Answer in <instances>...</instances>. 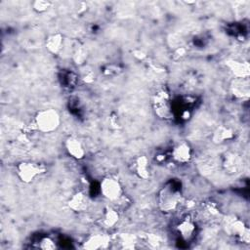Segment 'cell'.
Returning <instances> with one entry per match:
<instances>
[{"label":"cell","instance_id":"6da1fadb","mask_svg":"<svg viewBox=\"0 0 250 250\" xmlns=\"http://www.w3.org/2000/svg\"><path fill=\"white\" fill-rule=\"evenodd\" d=\"M62 123L61 114L55 108L48 107L40 109L36 112L33 118L32 126L33 129L43 133V134H51L57 131Z\"/></svg>","mask_w":250,"mask_h":250},{"label":"cell","instance_id":"7a4b0ae2","mask_svg":"<svg viewBox=\"0 0 250 250\" xmlns=\"http://www.w3.org/2000/svg\"><path fill=\"white\" fill-rule=\"evenodd\" d=\"M223 228L227 234L235 237L238 241L248 244L250 241V229L239 218L229 215L223 220Z\"/></svg>","mask_w":250,"mask_h":250},{"label":"cell","instance_id":"3957f363","mask_svg":"<svg viewBox=\"0 0 250 250\" xmlns=\"http://www.w3.org/2000/svg\"><path fill=\"white\" fill-rule=\"evenodd\" d=\"M47 168L43 163L30 160L20 162L16 168L17 176L23 184L32 183L39 176L45 174Z\"/></svg>","mask_w":250,"mask_h":250},{"label":"cell","instance_id":"277c9868","mask_svg":"<svg viewBox=\"0 0 250 250\" xmlns=\"http://www.w3.org/2000/svg\"><path fill=\"white\" fill-rule=\"evenodd\" d=\"M181 191L172 185L163 187L157 196V203L159 209L164 213L174 211L181 202Z\"/></svg>","mask_w":250,"mask_h":250},{"label":"cell","instance_id":"5b68a950","mask_svg":"<svg viewBox=\"0 0 250 250\" xmlns=\"http://www.w3.org/2000/svg\"><path fill=\"white\" fill-rule=\"evenodd\" d=\"M151 104L155 115L163 120H168L173 117L172 102L169 93L164 89L157 90L151 99Z\"/></svg>","mask_w":250,"mask_h":250},{"label":"cell","instance_id":"8992f818","mask_svg":"<svg viewBox=\"0 0 250 250\" xmlns=\"http://www.w3.org/2000/svg\"><path fill=\"white\" fill-rule=\"evenodd\" d=\"M101 194L108 201H119L123 195V186L121 182L114 176H105L100 183Z\"/></svg>","mask_w":250,"mask_h":250},{"label":"cell","instance_id":"52a82bcc","mask_svg":"<svg viewBox=\"0 0 250 250\" xmlns=\"http://www.w3.org/2000/svg\"><path fill=\"white\" fill-rule=\"evenodd\" d=\"M222 168L228 175H236L243 169V159L235 151H227L222 156Z\"/></svg>","mask_w":250,"mask_h":250},{"label":"cell","instance_id":"ba28073f","mask_svg":"<svg viewBox=\"0 0 250 250\" xmlns=\"http://www.w3.org/2000/svg\"><path fill=\"white\" fill-rule=\"evenodd\" d=\"M111 243V236L106 232H97L90 234L82 242V248L87 250L106 249Z\"/></svg>","mask_w":250,"mask_h":250},{"label":"cell","instance_id":"9c48e42d","mask_svg":"<svg viewBox=\"0 0 250 250\" xmlns=\"http://www.w3.org/2000/svg\"><path fill=\"white\" fill-rule=\"evenodd\" d=\"M171 158L175 163L186 164L192 158V147L188 142H180L171 150Z\"/></svg>","mask_w":250,"mask_h":250},{"label":"cell","instance_id":"30bf717a","mask_svg":"<svg viewBox=\"0 0 250 250\" xmlns=\"http://www.w3.org/2000/svg\"><path fill=\"white\" fill-rule=\"evenodd\" d=\"M64 148L67 154L75 160H81L86 155L83 143L75 136H69L64 140Z\"/></svg>","mask_w":250,"mask_h":250},{"label":"cell","instance_id":"8fae6325","mask_svg":"<svg viewBox=\"0 0 250 250\" xmlns=\"http://www.w3.org/2000/svg\"><path fill=\"white\" fill-rule=\"evenodd\" d=\"M67 207L75 213H83L89 209L90 198L88 194L82 190L74 192L66 202Z\"/></svg>","mask_w":250,"mask_h":250},{"label":"cell","instance_id":"7c38bea8","mask_svg":"<svg viewBox=\"0 0 250 250\" xmlns=\"http://www.w3.org/2000/svg\"><path fill=\"white\" fill-rule=\"evenodd\" d=\"M132 172L142 180H147L150 177L149 160L146 155L136 156L131 163Z\"/></svg>","mask_w":250,"mask_h":250},{"label":"cell","instance_id":"4fadbf2b","mask_svg":"<svg viewBox=\"0 0 250 250\" xmlns=\"http://www.w3.org/2000/svg\"><path fill=\"white\" fill-rule=\"evenodd\" d=\"M226 65L235 79H248L250 75V65L248 62L229 60L226 62Z\"/></svg>","mask_w":250,"mask_h":250},{"label":"cell","instance_id":"5bb4252c","mask_svg":"<svg viewBox=\"0 0 250 250\" xmlns=\"http://www.w3.org/2000/svg\"><path fill=\"white\" fill-rule=\"evenodd\" d=\"M176 229L182 239H184L185 241H189L195 233L196 225L192 218H190L189 216H186L178 223Z\"/></svg>","mask_w":250,"mask_h":250},{"label":"cell","instance_id":"9a60e30c","mask_svg":"<svg viewBox=\"0 0 250 250\" xmlns=\"http://www.w3.org/2000/svg\"><path fill=\"white\" fill-rule=\"evenodd\" d=\"M64 45V37L60 32H55L47 36L45 39V48L52 55H59Z\"/></svg>","mask_w":250,"mask_h":250},{"label":"cell","instance_id":"2e32d148","mask_svg":"<svg viewBox=\"0 0 250 250\" xmlns=\"http://www.w3.org/2000/svg\"><path fill=\"white\" fill-rule=\"evenodd\" d=\"M234 131L226 125L217 126L211 136V140L215 145H222L228 141H231L234 138Z\"/></svg>","mask_w":250,"mask_h":250},{"label":"cell","instance_id":"e0dca14e","mask_svg":"<svg viewBox=\"0 0 250 250\" xmlns=\"http://www.w3.org/2000/svg\"><path fill=\"white\" fill-rule=\"evenodd\" d=\"M120 215L119 212L111 207H107L102 214L100 218V225L104 229H111L116 226L119 222Z\"/></svg>","mask_w":250,"mask_h":250},{"label":"cell","instance_id":"ac0fdd59","mask_svg":"<svg viewBox=\"0 0 250 250\" xmlns=\"http://www.w3.org/2000/svg\"><path fill=\"white\" fill-rule=\"evenodd\" d=\"M248 79H235L233 85L231 86L232 94L237 98H247L249 94Z\"/></svg>","mask_w":250,"mask_h":250},{"label":"cell","instance_id":"d6986e66","mask_svg":"<svg viewBox=\"0 0 250 250\" xmlns=\"http://www.w3.org/2000/svg\"><path fill=\"white\" fill-rule=\"evenodd\" d=\"M88 58V52L84 45H77L73 49L72 60L77 65H83Z\"/></svg>","mask_w":250,"mask_h":250},{"label":"cell","instance_id":"ffe728a7","mask_svg":"<svg viewBox=\"0 0 250 250\" xmlns=\"http://www.w3.org/2000/svg\"><path fill=\"white\" fill-rule=\"evenodd\" d=\"M121 247L125 249H132L136 247L137 240L134 235H131L130 233H122L120 235V242Z\"/></svg>","mask_w":250,"mask_h":250},{"label":"cell","instance_id":"44dd1931","mask_svg":"<svg viewBox=\"0 0 250 250\" xmlns=\"http://www.w3.org/2000/svg\"><path fill=\"white\" fill-rule=\"evenodd\" d=\"M31 5H32V10L35 13L43 14L50 9L52 2H50L49 0H35L32 2Z\"/></svg>","mask_w":250,"mask_h":250},{"label":"cell","instance_id":"7402d4cb","mask_svg":"<svg viewBox=\"0 0 250 250\" xmlns=\"http://www.w3.org/2000/svg\"><path fill=\"white\" fill-rule=\"evenodd\" d=\"M39 248L44 250H55L57 249V243L51 236H44L39 241Z\"/></svg>","mask_w":250,"mask_h":250},{"label":"cell","instance_id":"603a6c76","mask_svg":"<svg viewBox=\"0 0 250 250\" xmlns=\"http://www.w3.org/2000/svg\"><path fill=\"white\" fill-rule=\"evenodd\" d=\"M146 243L151 245V246H157L160 243V238L152 233H148L146 234Z\"/></svg>","mask_w":250,"mask_h":250},{"label":"cell","instance_id":"cb8c5ba5","mask_svg":"<svg viewBox=\"0 0 250 250\" xmlns=\"http://www.w3.org/2000/svg\"><path fill=\"white\" fill-rule=\"evenodd\" d=\"M186 53H187V50H186L184 47H180V48H178V49L175 50L174 55H173V58H174L175 60H179V59H181L182 57H184V56L186 55Z\"/></svg>","mask_w":250,"mask_h":250},{"label":"cell","instance_id":"d4e9b609","mask_svg":"<svg viewBox=\"0 0 250 250\" xmlns=\"http://www.w3.org/2000/svg\"><path fill=\"white\" fill-rule=\"evenodd\" d=\"M133 56H134L136 59H138L139 61H143V60H145V59L146 58V53L143 52V51H141V50H135V51H133Z\"/></svg>","mask_w":250,"mask_h":250}]
</instances>
